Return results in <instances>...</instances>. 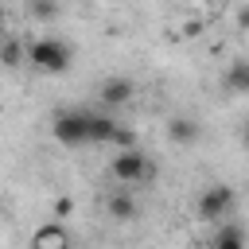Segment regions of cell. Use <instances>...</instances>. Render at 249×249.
Instances as JSON below:
<instances>
[{
    "mask_svg": "<svg viewBox=\"0 0 249 249\" xmlns=\"http://www.w3.org/2000/svg\"><path fill=\"white\" fill-rule=\"evenodd\" d=\"M23 58H27V47H23L19 39H12V35H8V39H4V47H0V62H4L8 70H16Z\"/></svg>",
    "mask_w": 249,
    "mask_h": 249,
    "instance_id": "cell-12",
    "label": "cell"
},
{
    "mask_svg": "<svg viewBox=\"0 0 249 249\" xmlns=\"http://www.w3.org/2000/svg\"><path fill=\"white\" fill-rule=\"evenodd\" d=\"M58 12H62V8H58V4H51V0H31V4H27V16H31V19H39V23L58 19Z\"/></svg>",
    "mask_w": 249,
    "mask_h": 249,
    "instance_id": "cell-13",
    "label": "cell"
},
{
    "mask_svg": "<svg viewBox=\"0 0 249 249\" xmlns=\"http://www.w3.org/2000/svg\"><path fill=\"white\" fill-rule=\"evenodd\" d=\"M105 210H109V218L128 222V218H136V198L128 195V187H117V191L105 198Z\"/></svg>",
    "mask_w": 249,
    "mask_h": 249,
    "instance_id": "cell-9",
    "label": "cell"
},
{
    "mask_svg": "<svg viewBox=\"0 0 249 249\" xmlns=\"http://www.w3.org/2000/svg\"><path fill=\"white\" fill-rule=\"evenodd\" d=\"M241 140H245V148H249V124H245V132H241Z\"/></svg>",
    "mask_w": 249,
    "mask_h": 249,
    "instance_id": "cell-17",
    "label": "cell"
},
{
    "mask_svg": "<svg viewBox=\"0 0 249 249\" xmlns=\"http://www.w3.org/2000/svg\"><path fill=\"white\" fill-rule=\"evenodd\" d=\"M198 132H202V128H198L195 117H171V121H167V140L179 144V148H191V144L198 140Z\"/></svg>",
    "mask_w": 249,
    "mask_h": 249,
    "instance_id": "cell-7",
    "label": "cell"
},
{
    "mask_svg": "<svg viewBox=\"0 0 249 249\" xmlns=\"http://www.w3.org/2000/svg\"><path fill=\"white\" fill-rule=\"evenodd\" d=\"M198 31H202V23H198V19H191V23H183V35H198Z\"/></svg>",
    "mask_w": 249,
    "mask_h": 249,
    "instance_id": "cell-15",
    "label": "cell"
},
{
    "mask_svg": "<svg viewBox=\"0 0 249 249\" xmlns=\"http://www.w3.org/2000/svg\"><path fill=\"white\" fill-rule=\"evenodd\" d=\"M249 241H245V230L237 226V222H222V226H214V237H210V249H245Z\"/></svg>",
    "mask_w": 249,
    "mask_h": 249,
    "instance_id": "cell-8",
    "label": "cell"
},
{
    "mask_svg": "<svg viewBox=\"0 0 249 249\" xmlns=\"http://www.w3.org/2000/svg\"><path fill=\"white\" fill-rule=\"evenodd\" d=\"M198 218L202 222H210V226H222L226 218H230V210H233V187H226V183H210L202 195H198Z\"/></svg>",
    "mask_w": 249,
    "mask_h": 249,
    "instance_id": "cell-3",
    "label": "cell"
},
{
    "mask_svg": "<svg viewBox=\"0 0 249 249\" xmlns=\"http://www.w3.org/2000/svg\"><path fill=\"white\" fill-rule=\"evenodd\" d=\"M237 23H241V27H249V8H237Z\"/></svg>",
    "mask_w": 249,
    "mask_h": 249,
    "instance_id": "cell-16",
    "label": "cell"
},
{
    "mask_svg": "<svg viewBox=\"0 0 249 249\" xmlns=\"http://www.w3.org/2000/svg\"><path fill=\"white\" fill-rule=\"evenodd\" d=\"M109 175L121 183V187H132V183H144L152 175V163L140 148H128V152H117L113 163H109Z\"/></svg>",
    "mask_w": 249,
    "mask_h": 249,
    "instance_id": "cell-4",
    "label": "cell"
},
{
    "mask_svg": "<svg viewBox=\"0 0 249 249\" xmlns=\"http://www.w3.org/2000/svg\"><path fill=\"white\" fill-rule=\"evenodd\" d=\"M226 89L230 93H249V58H233L230 66H226Z\"/></svg>",
    "mask_w": 249,
    "mask_h": 249,
    "instance_id": "cell-11",
    "label": "cell"
},
{
    "mask_svg": "<svg viewBox=\"0 0 249 249\" xmlns=\"http://www.w3.org/2000/svg\"><path fill=\"white\" fill-rule=\"evenodd\" d=\"M31 249H74V245H70V233L62 222H47L31 233Z\"/></svg>",
    "mask_w": 249,
    "mask_h": 249,
    "instance_id": "cell-6",
    "label": "cell"
},
{
    "mask_svg": "<svg viewBox=\"0 0 249 249\" xmlns=\"http://www.w3.org/2000/svg\"><path fill=\"white\" fill-rule=\"evenodd\" d=\"M132 93H136V86H132L128 78H105V82L97 86V97H101V105H109V109L128 105V101H132Z\"/></svg>",
    "mask_w": 249,
    "mask_h": 249,
    "instance_id": "cell-5",
    "label": "cell"
},
{
    "mask_svg": "<svg viewBox=\"0 0 249 249\" xmlns=\"http://www.w3.org/2000/svg\"><path fill=\"white\" fill-rule=\"evenodd\" d=\"M117 121L113 117H105V113H89V144H113V136H117Z\"/></svg>",
    "mask_w": 249,
    "mask_h": 249,
    "instance_id": "cell-10",
    "label": "cell"
},
{
    "mask_svg": "<svg viewBox=\"0 0 249 249\" xmlns=\"http://www.w3.org/2000/svg\"><path fill=\"white\" fill-rule=\"evenodd\" d=\"M51 210H54V218H70V214H74V198H66V195H62V198H54V206H51Z\"/></svg>",
    "mask_w": 249,
    "mask_h": 249,
    "instance_id": "cell-14",
    "label": "cell"
},
{
    "mask_svg": "<svg viewBox=\"0 0 249 249\" xmlns=\"http://www.w3.org/2000/svg\"><path fill=\"white\" fill-rule=\"evenodd\" d=\"M27 62L39 74H66L70 62H74V47L58 35H39V39L27 43Z\"/></svg>",
    "mask_w": 249,
    "mask_h": 249,
    "instance_id": "cell-1",
    "label": "cell"
},
{
    "mask_svg": "<svg viewBox=\"0 0 249 249\" xmlns=\"http://www.w3.org/2000/svg\"><path fill=\"white\" fill-rule=\"evenodd\" d=\"M54 140L66 144V148H78V144H89V113L86 109H62L51 124Z\"/></svg>",
    "mask_w": 249,
    "mask_h": 249,
    "instance_id": "cell-2",
    "label": "cell"
}]
</instances>
